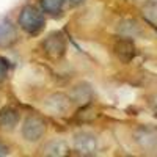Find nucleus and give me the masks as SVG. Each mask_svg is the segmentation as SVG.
I'll list each match as a JSON object with an SVG mask.
<instances>
[{"instance_id": "1", "label": "nucleus", "mask_w": 157, "mask_h": 157, "mask_svg": "<svg viewBox=\"0 0 157 157\" xmlns=\"http://www.w3.org/2000/svg\"><path fill=\"white\" fill-rule=\"evenodd\" d=\"M19 25L30 33V35H38L39 32H43L46 21L44 16L39 13V10H36L35 6H24L21 14H19Z\"/></svg>"}, {"instance_id": "2", "label": "nucleus", "mask_w": 157, "mask_h": 157, "mask_svg": "<svg viewBox=\"0 0 157 157\" xmlns=\"http://www.w3.org/2000/svg\"><path fill=\"white\" fill-rule=\"evenodd\" d=\"M43 50L49 58L54 60L61 58L66 52V38H64V35L60 32L50 33L43 41Z\"/></svg>"}, {"instance_id": "3", "label": "nucleus", "mask_w": 157, "mask_h": 157, "mask_svg": "<svg viewBox=\"0 0 157 157\" xmlns=\"http://www.w3.org/2000/svg\"><path fill=\"white\" fill-rule=\"evenodd\" d=\"M46 134V123L39 116H29L24 121L22 126V135L27 141H38L39 138H43Z\"/></svg>"}, {"instance_id": "4", "label": "nucleus", "mask_w": 157, "mask_h": 157, "mask_svg": "<svg viewBox=\"0 0 157 157\" xmlns=\"http://www.w3.org/2000/svg\"><path fill=\"white\" fill-rule=\"evenodd\" d=\"M44 105L54 115H64L71 110V99L61 93H55L46 99Z\"/></svg>"}, {"instance_id": "5", "label": "nucleus", "mask_w": 157, "mask_h": 157, "mask_svg": "<svg viewBox=\"0 0 157 157\" xmlns=\"http://www.w3.org/2000/svg\"><path fill=\"white\" fill-rule=\"evenodd\" d=\"M134 138L145 149L157 148V129L154 127H138L134 134Z\"/></svg>"}, {"instance_id": "6", "label": "nucleus", "mask_w": 157, "mask_h": 157, "mask_svg": "<svg viewBox=\"0 0 157 157\" xmlns=\"http://www.w3.org/2000/svg\"><path fill=\"white\" fill-rule=\"evenodd\" d=\"M74 146L77 151H80L83 154H90L98 148V140L94 135H91L88 132H78L74 137Z\"/></svg>"}, {"instance_id": "7", "label": "nucleus", "mask_w": 157, "mask_h": 157, "mask_svg": "<svg viewBox=\"0 0 157 157\" xmlns=\"http://www.w3.org/2000/svg\"><path fill=\"white\" fill-rule=\"evenodd\" d=\"M113 50H115L116 57L120 58L123 63H129L135 57V46H134V43L130 41V39H126V38L118 39V41L115 43Z\"/></svg>"}, {"instance_id": "8", "label": "nucleus", "mask_w": 157, "mask_h": 157, "mask_svg": "<svg viewBox=\"0 0 157 157\" xmlns=\"http://www.w3.org/2000/svg\"><path fill=\"white\" fill-rule=\"evenodd\" d=\"M19 123V112L13 107L5 109L0 113V127L3 130H13Z\"/></svg>"}, {"instance_id": "9", "label": "nucleus", "mask_w": 157, "mask_h": 157, "mask_svg": "<svg viewBox=\"0 0 157 157\" xmlns=\"http://www.w3.org/2000/svg\"><path fill=\"white\" fill-rule=\"evenodd\" d=\"M64 5V0H41V8L52 16H58Z\"/></svg>"}, {"instance_id": "10", "label": "nucleus", "mask_w": 157, "mask_h": 157, "mask_svg": "<svg viewBox=\"0 0 157 157\" xmlns=\"http://www.w3.org/2000/svg\"><path fill=\"white\" fill-rule=\"evenodd\" d=\"M0 38H2L0 39L2 44H8L16 38V32H14V29H13V25L10 22H3L0 25Z\"/></svg>"}, {"instance_id": "11", "label": "nucleus", "mask_w": 157, "mask_h": 157, "mask_svg": "<svg viewBox=\"0 0 157 157\" xmlns=\"http://www.w3.org/2000/svg\"><path fill=\"white\" fill-rule=\"evenodd\" d=\"M44 151L46 154H50V155H63V154H66V145L61 143L60 140H54V141L47 143Z\"/></svg>"}, {"instance_id": "12", "label": "nucleus", "mask_w": 157, "mask_h": 157, "mask_svg": "<svg viewBox=\"0 0 157 157\" xmlns=\"http://www.w3.org/2000/svg\"><path fill=\"white\" fill-rule=\"evenodd\" d=\"M8 71H10V61L5 57H0V83L6 78Z\"/></svg>"}, {"instance_id": "13", "label": "nucleus", "mask_w": 157, "mask_h": 157, "mask_svg": "<svg viewBox=\"0 0 157 157\" xmlns=\"http://www.w3.org/2000/svg\"><path fill=\"white\" fill-rule=\"evenodd\" d=\"M151 107H152V109L157 112V96H154V99L151 101Z\"/></svg>"}, {"instance_id": "14", "label": "nucleus", "mask_w": 157, "mask_h": 157, "mask_svg": "<svg viewBox=\"0 0 157 157\" xmlns=\"http://www.w3.org/2000/svg\"><path fill=\"white\" fill-rule=\"evenodd\" d=\"M82 2H83V0H71L72 5H78V3H82Z\"/></svg>"}, {"instance_id": "15", "label": "nucleus", "mask_w": 157, "mask_h": 157, "mask_svg": "<svg viewBox=\"0 0 157 157\" xmlns=\"http://www.w3.org/2000/svg\"><path fill=\"white\" fill-rule=\"evenodd\" d=\"M2 149H3V148H2V146H0V154H3V151H2Z\"/></svg>"}]
</instances>
